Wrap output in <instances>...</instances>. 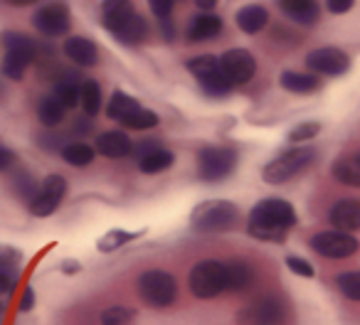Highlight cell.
<instances>
[{"mask_svg": "<svg viewBox=\"0 0 360 325\" xmlns=\"http://www.w3.org/2000/svg\"><path fill=\"white\" fill-rule=\"evenodd\" d=\"M299 225V215H296L294 205L284 197H264L259 200L250 212L247 220V232L259 241H271V244H281L286 241L294 227Z\"/></svg>", "mask_w": 360, "mask_h": 325, "instance_id": "6da1fadb", "label": "cell"}, {"mask_svg": "<svg viewBox=\"0 0 360 325\" xmlns=\"http://www.w3.org/2000/svg\"><path fill=\"white\" fill-rule=\"evenodd\" d=\"M316 158H319V150L314 145L296 143L294 148L284 150V153H279L266 163L264 171H262V180L266 185H284V183L294 180L301 173L309 171L316 163Z\"/></svg>", "mask_w": 360, "mask_h": 325, "instance_id": "7a4b0ae2", "label": "cell"}, {"mask_svg": "<svg viewBox=\"0 0 360 325\" xmlns=\"http://www.w3.org/2000/svg\"><path fill=\"white\" fill-rule=\"evenodd\" d=\"M3 60H0V72L11 81H22L32 65L37 60V42L22 32H6L3 35Z\"/></svg>", "mask_w": 360, "mask_h": 325, "instance_id": "3957f363", "label": "cell"}, {"mask_svg": "<svg viewBox=\"0 0 360 325\" xmlns=\"http://www.w3.org/2000/svg\"><path fill=\"white\" fill-rule=\"evenodd\" d=\"M240 207L230 200H205L191 215L195 232H232L240 227Z\"/></svg>", "mask_w": 360, "mask_h": 325, "instance_id": "277c9868", "label": "cell"}, {"mask_svg": "<svg viewBox=\"0 0 360 325\" xmlns=\"http://www.w3.org/2000/svg\"><path fill=\"white\" fill-rule=\"evenodd\" d=\"M198 178L207 185L222 183L235 173L240 150L235 145H202L198 150Z\"/></svg>", "mask_w": 360, "mask_h": 325, "instance_id": "5b68a950", "label": "cell"}, {"mask_svg": "<svg viewBox=\"0 0 360 325\" xmlns=\"http://www.w3.org/2000/svg\"><path fill=\"white\" fill-rule=\"evenodd\" d=\"M136 293L148 308H170L178 300V281L168 271L150 269L139 276Z\"/></svg>", "mask_w": 360, "mask_h": 325, "instance_id": "8992f818", "label": "cell"}, {"mask_svg": "<svg viewBox=\"0 0 360 325\" xmlns=\"http://www.w3.org/2000/svg\"><path fill=\"white\" fill-rule=\"evenodd\" d=\"M186 69L195 77L200 89L205 91L207 96H212V99H225V96H230L232 89H235V86L230 84V79L225 77V72H222L220 57H215V55L191 57V60L186 62Z\"/></svg>", "mask_w": 360, "mask_h": 325, "instance_id": "52a82bcc", "label": "cell"}, {"mask_svg": "<svg viewBox=\"0 0 360 325\" xmlns=\"http://www.w3.org/2000/svg\"><path fill=\"white\" fill-rule=\"evenodd\" d=\"M188 286L191 293L200 300L217 298L227 291V264L217 259L198 261L188 274Z\"/></svg>", "mask_w": 360, "mask_h": 325, "instance_id": "ba28073f", "label": "cell"}, {"mask_svg": "<svg viewBox=\"0 0 360 325\" xmlns=\"http://www.w3.org/2000/svg\"><path fill=\"white\" fill-rule=\"evenodd\" d=\"M309 246L323 259H350L360 251V241L358 237H353V232H343V230H326L319 234L311 237Z\"/></svg>", "mask_w": 360, "mask_h": 325, "instance_id": "9c48e42d", "label": "cell"}, {"mask_svg": "<svg viewBox=\"0 0 360 325\" xmlns=\"http://www.w3.org/2000/svg\"><path fill=\"white\" fill-rule=\"evenodd\" d=\"M67 197V180L62 175H47L40 183L35 197L30 200V212L35 217H52Z\"/></svg>", "mask_w": 360, "mask_h": 325, "instance_id": "30bf717a", "label": "cell"}, {"mask_svg": "<svg viewBox=\"0 0 360 325\" xmlns=\"http://www.w3.org/2000/svg\"><path fill=\"white\" fill-rule=\"evenodd\" d=\"M240 325H284L286 323V305L276 296H264V298L250 303L237 315Z\"/></svg>", "mask_w": 360, "mask_h": 325, "instance_id": "8fae6325", "label": "cell"}, {"mask_svg": "<svg viewBox=\"0 0 360 325\" xmlns=\"http://www.w3.org/2000/svg\"><path fill=\"white\" fill-rule=\"evenodd\" d=\"M220 67L225 72V77L230 79L232 86L250 84L257 74V60L250 50L245 47H232V50L220 55Z\"/></svg>", "mask_w": 360, "mask_h": 325, "instance_id": "7c38bea8", "label": "cell"}, {"mask_svg": "<svg viewBox=\"0 0 360 325\" xmlns=\"http://www.w3.org/2000/svg\"><path fill=\"white\" fill-rule=\"evenodd\" d=\"M32 25L45 37H62V35H67L72 27V13L65 3L55 0V3L42 6L40 11L32 15Z\"/></svg>", "mask_w": 360, "mask_h": 325, "instance_id": "4fadbf2b", "label": "cell"}, {"mask_svg": "<svg viewBox=\"0 0 360 325\" xmlns=\"http://www.w3.org/2000/svg\"><path fill=\"white\" fill-rule=\"evenodd\" d=\"M306 67L319 77H340L350 69V57L338 47H316L306 55Z\"/></svg>", "mask_w": 360, "mask_h": 325, "instance_id": "5bb4252c", "label": "cell"}, {"mask_svg": "<svg viewBox=\"0 0 360 325\" xmlns=\"http://www.w3.org/2000/svg\"><path fill=\"white\" fill-rule=\"evenodd\" d=\"M139 15L131 0H104L101 3V25L111 35H119L134 18Z\"/></svg>", "mask_w": 360, "mask_h": 325, "instance_id": "9a60e30c", "label": "cell"}, {"mask_svg": "<svg viewBox=\"0 0 360 325\" xmlns=\"http://www.w3.org/2000/svg\"><path fill=\"white\" fill-rule=\"evenodd\" d=\"M62 52H65V57L72 65L82 67V69H89V67H94L99 62V47L94 45V40L82 35L67 37L65 45H62Z\"/></svg>", "mask_w": 360, "mask_h": 325, "instance_id": "2e32d148", "label": "cell"}, {"mask_svg": "<svg viewBox=\"0 0 360 325\" xmlns=\"http://www.w3.org/2000/svg\"><path fill=\"white\" fill-rule=\"evenodd\" d=\"M330 227L343 232H360V200L358 197H343L333 202L328 212Z\"/></svg>", "mask_w": 360, "mask_h": 325, "instance_id": "e0dca14e", "label": "cell"}, {"mask_svg": "<svg viewBox=\"0 0 360 325\" xmlns=\"http://www.w3.org/2000/svg\"><path fill=\"white\" fill-rule=\"evenodd\" d=\"M96 153L111 160H121L134 153V140L129 138L126 131H104L96 135Z\"/></svg>", "mask_w": 360, "mask_h": 325, "instance_id": "ac0fdd59", "label": "cell"}, {"mask_svg": "<svg viewBox=\"0 0 360 325\" xmlns=\"http://www.w3.org/2000/svg\"><path fill=\"white\" fill-rule=\"evenodd\" d=\"M276 6H279V11L284 13L291 22L304 25V27L316 25L321 18L319 0H276Z\"/></svg>", "mask_w": 360, "mask_h": 325, "instance_id": "d6986e66", "label": "cell"}, {"mask_svg": "<svg viewBox=\"0 0 360 325\" xmlns=\"http://www.w3.org/2000/svg\"><path fill=\"white\" fill-rule=\"evenodd\" d=\"M222 27H225L222 18L220 15H212L210 11H205V13H200V15H195L191 20V25H188V30H186V40L191 42V45L215 40V37L222 32Z\"/></svg>", "mask_w": 360, "mask_h": 325, "instance_id": "ffe728a7", "label": "cell"}, {"mask_svg": "<svg viewBox=\"0 0 360 325\" xmlns=\"http://www.w3.org/2000/svg\"><path fill=\"white\" fill-rule=\"evenodd\" d=\"M279 84L284 91L296 96H309L316 94L321 89V77L314 74V72H294V69H286L281 72L279 77Z\"/></svg>", "mask_w": 360, "mask_h": 325, "instance_id": "44dd1931", "label": "cell"}, {"mask_svg": "<svg viewBox=\"0 0 360 325\" xmlns=\"http://www.w3.org/2000/svg\"><path fill=\"white\" fill-rule=\"evenodd\" d=\"M235 22L245 35H259L266 25H269V11L259 3H252V6H245L237 11Z\"/></svg>", "mask_w": 360, "mask_h": 325, "instance_id": "7402d4cb", "label": "cell"}, {"mask_svg": "<svg viewBox=\"0 0 360 325\" xmlns=\"http://www.w3.org/2000/svg\"><path fill=\"white\" fill-rule=\"evenodd\" d=\"M79 89H82V79L72 72H62L57 69L55 77V91L52 94L67 106V109H75L79 106Z\"/></svg>", "mask_w": 360, "mask_h": 325, "instance_id": "603a6c76", "label": "cell"}, {"mask_svg": "<svg viewBox=\"0 0 360 325\" xmlns=\"http://www.w3.org/2000/svg\"><path fill=\"white\" fill-rule=\"evenodd\" d=\"M173 163H175L173 150L158 145V148H153L150 153L141 155V158H139V171L143 173V175H158V173L170 171V168H173Z\"/></svg>", "mask_w": 360, "mask_h": 325, "instance_id": "cb8c5ba5", "label": "cell"}, {"mask_svg": "<svg viewBox=\"0 0 360 325\" xmlns=\"http://www.w3.org/2000/svg\"><path fill=\"white\" fill-rule=\"evenodd\" d=\"M60 153H62V160L72 168H86V166H91L96 158V148L84 143V140H72V143L62 145Z\"/></svg>", "mask_w": 360, "mask_h": 325, "instance_id": "d4e9b609", "label": "cell"}, {"mask_svg": "<svg viewBox=\"0 0 360 325\" xmlns=\"http://www.w3.org/2000/svg\"><path fill=\"white\" fill-rule=\"evenodd\" d=\"M37 119H40V124L45 126V128H57V126L65 124L67 106L62 104L55 94L45 96V99H40V104H37Z\"/></svg>", "mask_w": 360, "mask_h": 325, "instance_id": "484cf974", "label": "cell"}, {"mask_svg": "<svg viewBox=\"0 0 360 325\" xmlns=\"http://www.w3.org/2000/svg\"><path fill=\"white\" fill-rule=\"evenodd\" d=\"M252 281H255V269H252L247 261L235 259L227 264V291L242 293V291L250 288Z\"/></svg>", "mask_w": 360, "mask_h": 325, "instance_id": "4316f807", "label": "cell"}, {"mask_svg": "<svg viewBox=\"0 0 360 325\" xmlns=\"http://www.w3.org/2000/svg\"><path fill=\"white\" fill-rule=\"evenodd\" d=\"M79 104L82 111H84L89 119H94L101 111V104H104V94H101V84L94 79H82V89H79Z\"/></svg>", "mask_w": 360, "mask_h": 325, "instance_id": "83f0119b", "label": "cell"}, {"mask_svg": "<svg viewBox=\"0 0 360 325\" xmlns=\"http://www.w3.org/2000/svg\"><path fill=\"white\" fill-rule=\"evenodd\" d=\"M139 106L141 104L131 94H126V91H114L109 104H106V116H109L111 121H116V124H121V121H124L131 111L139 109Z\"/></svg>", "mask_w": 360, "mask_h": 325, "instance_id": "f1b7e54d", "label": "cell"}, {"mask_svg": "<svg viewBox=\"0 0 360 325\" xmlns=\"http://www.w3.org/2000/svg\"><path fill=\"white\" fill-rule=\"evenodd\" d=\"M333 178L340 183V185H348V187H360V163L355 158H340L333 163L330 168Z\"/></svg>", "mask_w": 360, "mask_h": 325, "instance_id": "f546056e", "label": "cell"}, {"mask_svg": "<svg viewBox=\"0 0 360 325\" xmlns=\"http://www.w3.org/2000/svg\"><path fill=\"white\" fill-rule=\"evenodd\" d=\"M139 237H141V232H129V230H121V227H114V230H109L99 241H96V249L104 251V254H111V251L131 244V241L139 239Z\"/></svg>", "mask_w": 360, "mask_h": 325, "instance_id": "4dcf8cb0", "label": "cell"}, {"mask_svg": "<svg viewBox=\"0 0 360 325\" xmlns=\"http://www.w3.org/2000/svg\"><path fill=\"white\" fill-rule=\"evenodd\" d=\"M160 124L158 114L150 109H146V106H139L136 111H131L129 116H126L124 121H121V128H129V131H150L155 128V126Z\"/></svg>", "mask_w": 360, "mask_h": 325, "instance_id": "1f68e13d", "label": "cell"}, {"mask_svg": "<svg viewBox=\"0 0 360 325\" xmlns=\"http://www.w3.org/2000/svg\"><path fill=\"white\" fill-rule=\"evenodd\" d=\"M136 310L129 305H109L101 313V325H136Z\"/></svg>", "mask_w": 360, "mask_h": 325, "instance_id": "d6a6232c", "label": "cell"}, {"mask_svg": "<svg viewBox=\"0 0 360 325\" xmlns=\"http://www.w3.org/2000/svg\"><path fill=\"white\" fill-rule=\"evenodd\" d=\"M335 286L348 300L360 303V271H345V274L335 276Z\"/></svg>", "mask_w": 360, "mask_h": 325, "instance_id": "836d02e7", "label": "cell"}, {"mask_svg": "<svg viewBox=\"0 0 360 325\" xmlns=\"http://www.w3.org/2000/svg\"><path fill=\"white\" fill-rule=\"evenodd\" d=\"M37 187L40 185H37L35 178H32L27 171H18L15 175H13V190H15V195L20 197V200H25L27 205H30V200L35 197Z\"/></svg>", "mask_w": 360, "mask_h": 325, "instance_id": "e575fe53", "label": "cell"}, {"mask_svg": "<svg viewBox=\"0 0 360 325\" xmlns=\"http://www.w3.org/2000/svg\"><path fill=\"white\" fill-rule=\"evenodd\" d=\"M321 133V124L319 121H304V124L294 126V128L289 131V140L291 143H309V140H314L316 135Z\"/></svg>", "mask_w": 360, "mask_h": 325, "instance_id": "d590c367", "label": "cell"}, {"mask_svg": "<svg viewBox=\"0 0 360 325\" xmlns=\"http://www.w3.org/2000/svg\"><path fill=\"white\" fill-rule=\"evenodd\" d=\"M22 264V254L15 249V246L0 244V271H11V274H18Z\"/></svg>", "mask_w": 360, "mask_h": 325, "instance_id": "8d00e7d4", "label": "cell"}, {"mask_svg": "<svg viewBox=\"0 0 360 325\" xmlns=\"http://www.w3.org/2000/svg\"><path fill=\"white\" fill-rule=\"evenodd\" d=\"M286 269H289L294 276H299V279H314V276H316L314 264H311L309 259H304V256H299V254L286 256Z\"/></svg>", "mask_w": 360, "mask_h": 325, "instance_id": "74e56055", "label": "cell"}, {"mask_svg": "<svg viewBox=\"0 0 360 325\" xmlns=\"http://www.w3.org/2000/svg\"><path fill=\"white\" fill-rule=\"evenodd\" d=\"M148 8H150V13H153L155 20L163 22V20H170V15H173L175 0H148Z\"/></svg>", "mask_w": 360, "mask_h": 325, "instance_id": "f35d334b", "label": "cell"}, {"mask_svg": "<svg viewBox=\"0 0 360 325\" xmlns=\"http://www.w3.org/2000/svg\"><path fill=\"white\" fill-rule=\"evenodd\" d=\"M18 288V274L0 271V296H13Z\"/></svg>", "mask_w": 360, "mask_h": 325, "instance_id": "ab89813d", "label": "cell"}, {"mask_svg": "<svg viewBox=\"0 0 360 325\" xmlns=\"http://www.w3.org/2000/svg\"><path fill=\"white\" fill-rule=\"evenodd\" d=\"M355 0H326V8H328V13H333V15H345L348 11H353Z\"/></svg>", "mask_w": 360, "mask_h": 325, "instance_id": "60d3db41", "label": "cell"}, {"mask_svg": "<svg viewBox=\"0 0 360 325\" xmlns=\"http://www.w3.org/2000/svg\"><path fill=\"white\" fill-rule=\"evenodd\" d=\"M15 160H18V155L13 153L8 145H0V173L11 171V168L15 166Z\"/></svg>", "mask_w": 360, "mask_h": 325, "instance_id": "b9f144b4", "label": "cell"}, {"mask_svg": "<svg viewBox=\"0 0 360 325\" xmlns=\"http://www.w3.org/2000/svg\"><path fill=\"white\" fill-rule=\"evenodd\" d=\"M32 305H35V291H32V286H25L18 308H20V313H27V310H32Z\"/></svg>", "mask_w": 360, "mask_h": 325, "instance_id": "7bdbcfd3", "label": "cell"}, {"mask_svg": "<svg viewBox=\"0 0 360 325\" xmlns=\"http://www.w3.org/2000/svg\"><path fill=\"white\" fill-rule=\"evenodd\" d=\"M158 145H160V143H158V140H155V138H146V140H141L139 145H134V153L141 158V155L150 153V150H153V148H158Z\"/></svg>", "mask_w": 360, "mask_h": 325, "instance_id": "ee69618b", "label": "cell"}, {"mask_svg": "<svg viewBox=\"0 0 360 325\" xmlns=\"http://www.w3.org/2000/svg\"><path fill=\"white\" fill-rule=\"evenodd\" d=\"M89 131H91V121H89V116H86V119L75 121V128H72V133H75V135H86Z\"/></svg>", "mask_w": 360, "mask_h": 325, "instance_id": "f6af8a7d", "label": "cell"}, {"mask_svg": "<svg viewBox=\"0 0 360 325\" xmlns=\"http://www.w3.org/2000/svg\"><path fill=\"white\" fill-rule=\"evenodd\" d=\"M11 8H30L35 6V3H40V0H6Z\"/></svg>", "mask_w": 360, "mask_h": 325, "instance_id": "bcb514c9", "label": "cell"}, {"mask_svg": "<svg viewBox=\"0 0 360 325\" xmlns=\"http://www.w3.org/2000/svg\"><path fill=\"white\" fill-rule=\"evenodd\" d=\"M195 6L200 8V11H212V8L217 6V0H195Z\"/></svg>", "mask_w": 360, "mask_h": 325, "instance_id": "7dc6e473", "label": "cell"}, {"mask_svg": "<svg viewBox=\"0 0 360 325\" xmlns=\"http://www.w3.org/2000/svg\"><path fill=\"white\" fill-rule=\"evenodd\" d=\"M62 271H67V274H77V271H79V264H75V261H67V264L62 266Z\"/></svg>", "mask_w": 360, "mask_h": 325, "instance_id": "c3c4849f", "label": "cell"}, {"mask_svg": "<svg viewBox=\"0 0 360 325\" xmlns=\"http://www.w3.org/2000/svg\"><path fill=\"white\" fill-rule=\"evenodd\" d=\"M355 160H358V163H360V153H358V155H355Z\"/></svg>", "mask_w": 360, "mask_h": 325, "instance_id": "681fc988", "label": "cell"}]
</instances>
